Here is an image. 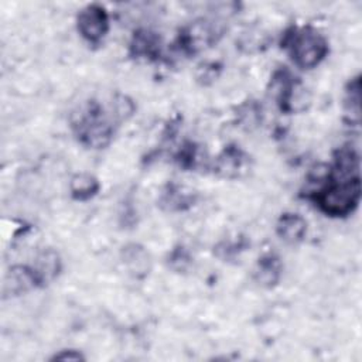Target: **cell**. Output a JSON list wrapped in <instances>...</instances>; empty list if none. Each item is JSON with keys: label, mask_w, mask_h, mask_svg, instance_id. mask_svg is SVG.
<instances>
[{"label": "cell", "mask_w": 362, "mask_h": 362, "mask_svg": "<svg viewBox=\"0 0 362 362\" xmlns=\"http://www.w3.org/2000/svg\"><path fill=\"white\" fill-rule=\"evenodd\" d=\"M71 130L76 140L88 148H105L115 136L117 120L109 117L100 102L85 100L69 116Z\"/></svg>", "instance_id": "1"}, {"label": "cell", "mask_w": 362, "mask_h": 362, "mask_svg": "<svg viewBox=\"0 0 362 362\" xmlns=\"http://www.w3.org/2000/svg\"><path fill=\"white\" fill-rule=\"evenodd\" d=\"M49 361H85V356L76 349H62L52 355Z\"/></svg>", "instance_id": "22"}, {"label": "cell", "mask_w": 362, "mask_h": 362, "mask_svg": "<svg viewBox=\"0 0 362 362\" xmlns=\"http://www.w3.org/2000/svg\"><path fill=\"white\" fill-rule=\"evenodd\" d=\"M223 34V27L209 18H197L184 25L175 40V45L187 57L195 55L215 45Z\"/></svg>", "instance_id": "5"}, {"label": "cell", "mask_w": 362, "mask_h": 362, "mask_svg": "<svg viewBox=\"0 0 362 362\" xmlns=\"http://www.w3.org/2000/svg\"><path fill=\"white\" fill-rule=\"evenodd\" d=\"M305 198L327 216L345 218L351 215L361 201V177L329 180L318 189L305 192Z\"/></svg>", "instance_id": "2"}, {"label": "cell", "mask_w": 362, "mask_h": 362, "mask_svg": "<svg viewBox=\"0 0 362 362\" xmlns=\"http://www.w3.org/2000/svg\"><path fill=\"white\" fill-rule=\"evenodd\" d=\"M344 107H345V116L349 119V122L352 124H358L361 117V76L359 75L349 79V82L346 83Z\"/></svg>", "instance_id": "16"}, {"label": "cell", "mask_w": 362, "mask_h": 362, "mask_svg": "<svg viewBox=\"0 0 362 362\" xmlns=\"http://www.w3.org/2000/svg\"><path fill=\"white\" fill-rule=\"evenodd\" d=\"M37 287H41V283L34 269L25 264H14L4 276L3 294L4 297H16Z\"/></svg>", "instance_id": "9"}, {"label": "cell", "mask_w": 362, "mask_h": 362, "mask_svg": "<svg viewBox=\"0 0 362 362\" xmlns=\"http://www.w3.org/2000/svg\"><path fill=\"white\" fill-rule=\"evenodd\" d=\"M100 189L99 180L90 173H76L69 180L71 198L79 202H86L98 195Z\"/></svg>", "instance_id": "15"}, {"label": "cell", "mask_w": 362, "mask_h": 362, "mask_svg": "<svg viewBox=\"0 0 362 362\" xmlns=\"http://www.w3.org/2000/svg\"><path fill=\"white\" fill-rule=\"evenodd\" d=\"M161 37L148 28H139L133 33L129 42V57L146 61H158L161 58Z\"/></svg>", "instance_id": "8"}, {"label": "cell", "mask_w": 362, "mask_h": 362, "mask_svg": "<svg viewBox=\"0 0 362 362\" xmlns=\"http://www.w3.org/2000/svg\"><path fill=\"white\" fill-rule=\"evenodd\" d=\"M280 47L300 69L318 66L329 52L328 40L313 25L288 27L281 35Z\"/></svg>", "instance_id": "3"}, {"label": "cell", "mask_w": 362, "mask_h": 362, "mask_svg": "<svg viewBox=\"0 0 362 362\" xmlns=\"http://www.w3.org/2000/svg\"><path fill=\"white\" fill-rule=\"evenodd\" d=\"M270 86V92L283 113H298L308 107L310 93L307 88L286 66L274 71Z\"/></svg>", "instance_id": "4"}, {"label": "cell", "mask_w": 362, "mask_h": 362, "mask_svg": "<svg viewBox=\"0 0 362 362\" xmlns=\"http://www.w3.org/2000/svg\"><path fill=\"white\" fill-rule=\"evenodd\" d=\"M276 235L287 245H298L305 239L308 223L297 212H283L276 222Z\"/></svg>", "instance_id": "12"}, {"label": "cell", "mask_w": 362, "mask_h": 362, "mask_svg": "<svg viewBox=\"0 0 362 362\" xmlns=\"http://www.w3.org/2000/svg\"><path fill=\"white\" fill-rule=\"evenodd\" d=\"M175 163L185 171H192L198 167L201 158H199V147L191 140H187L182 143V146L178 148V151L174 156Z\"/></svg>", "instance_id": "18"}, {"label": "cell", "mask_w": 362, "mask_h": 362, "mask_svg": "<svg viewBox=\"0 0 362 362\" xmlns=\"http://www.w3.org/2000/svg\"><path fill=\"white\" fill-rule=\"evenodd\" d=\"M31 267L34 269L41 283V287H44L58 277L62 269V262H61L59 253L55 249L47 247V249H42L35 256L34 264Z\"/></svg>", "instance_id": "14"}, {"label": "cell", "mask_w": 362, "mask_h": 362, "mask_svg": "<svg viewBox=\"0 0 362 362\" xmlns=\"http://www.w3.org/2000/svg\"><path fill=\"white\" fill-rule=\"evenodd\" d=\"M198 194L177 182H168L161 189L157 206L164 212H184L195 205Z\"/></svg>", "instance_id": "7"}, {"label": "cell", "mask_w": 362, "mask_h": 362, "mask_svg": "<svg viewBox=\"0 0 362 362\" xmlns=\"http://www.w3.org/2000/svg\"><path fill=\"white\" fill-rule=\"evenodd\" d=\"M249 240L246 238H235V239H223L214 246V255L223 260L230 262L236 259L242 252H245L249 247Z\"/></svg>", "instance_id": "17"}, {"label": "cell", "mask_w": 362, "mask_h": 362, "mask_svg": "<svg viewBox=\"0 0 362 362\" xmlns=\"http://www.w3.org/2000/svg\"><path fill=\"white\" fill-rule=\"evenodd\" d=\"M191 263L192 256L184 245L174 246L167 255V266L177 273H185L189 269Z\"/></svg>", "instance_id": "19"}, {"label": "cell", "mask_w": 362, "mask_h": 362, "mask_svg": "<svg viewBox=\"0 0 362 362\" xmlns=\"http://www.w3.org/2000/svg\"><path fill=\"white\" fill-rule=\"evenodd\" d=\"M120 260L127 273L134 279H144L151 270V256L140 243H126L120 249Z\"/></svg>", "instance_id": "11"}, {"label": "cell", "mask_w": 362, "mask_h": 362, "mask_svg": "<svg viewBox=\"0 0 362 362\" xmlns=\"http://www.w3.org/2000/svg\"><path fill=\"white\" fill-rule=\"evenodd\" d=\"M76 28L89 44H99L109 31V14L100 4H88L76 16Z\"/></svg>", "instance_id": "6"}, {"label": "cell", "mask_w": 362, "mask_h": 362, "mask_svg": "<svg viewBox=\"0 0 362 362\" xmlns=\"http://www.w3.org/2000/svg\"><path fill=\"white\" fill-rule=\"evenodd\" d=\"M247 163L246 153L238 144L225 146L212 161L211 170L221 178H236Z\"/></svg>", "instance_id": "10"}, {"label": "cell", "mask_w": 362, "mask_h": 362, "mask_svg": "<svg viewBox=\"0 0 362 362\" xmlns=\"http://www.w3.org/2000/svg\"><path fill=\"white\" fill-rule=\"evenodd\" d=\"M240 126L246 129H253L262 122V106L256 100H249L239 107L238 113Z\"/></svg>", "instance_id": "20"}, {"label": "cell", "mask_w": 362, "mask_h": 362, "mask_svg": "<svg viewBox=\"0 0 362 362\" xmlns=\"http://www.w3.org/2000/svg\"><path fill=\"white\" fill-rule=\"evenodd\" d=\"M136 110V105L134 102L123 95V93H116L112 102V113L115 116V119L117 120V123H122L124 120H127L129 117L133 116Z\"/></svg>", "instance_id": "21"}, {"label": "cell", "mask_w": 362, "mask_h": 362, "mask_svg": "<svg viewBox=\"0 0 362 362\" xmlns=\"http://www.w3.org/2000/svg\"><path fill=\"white\" fill-rule=\"evenodd\" d=\"M281 274L283 263L276 253H264L257 259L253 270V279L259 286L273 288L280 283Z\"/></svg>", "instance_id": "13"}]
</instances>
